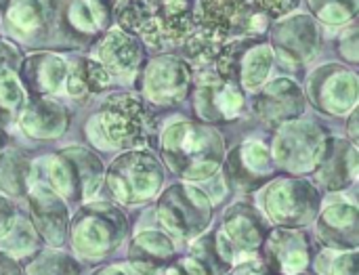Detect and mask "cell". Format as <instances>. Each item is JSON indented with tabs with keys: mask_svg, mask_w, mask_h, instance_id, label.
<instances>
[{
	"mask_svg": "<svg viewBox=\"0 0 359 275\" xmlns=\"http://www.w3.org/2000/svg\"><path fill=\"white\" fill-rule=\"evenodd\" d=\"M38 246H40V238H38L32 221L21 215H17L11 229L0 238V253L8 255L13 259L29 257L38 250Z\"/></svg>",
	"mask_w": 359,
	"mask_h": 275,
	"instance_id": "obj_31",
	"label": "cell"
},
{
	"mask_svg": "<svg viewBox=\"0 0 359 275\" xmlns=\"http://www.w3.org/2000/svg\"><path fill=\"white\" fill-rule=\"evenodd\" d=\"M263 208L280 227H303L316 219L320 194L305 179H271L263 192Z\"/></svg>",
	"mask_w": 359,
	"mask_h": 275,
	"instance_id": "obj_9",
	"label": "cell"
},
{
	"mask_svg": "<svg viewBox=\"0 0 359 275\" xmlns=\"http://www.w3.org/2000/svg\"><path fill=\"white\" fill-rule=\"evenodd\" d=\"M118 23L149 48L166 51L187 42L194 34L196 0H124L118 8Z\"/></svg>",
	"mask_w": 359,
	"mask_h": 275,
	"instance_id": "obj_2",
	"label": "cell"
},
{
	"mask_svg": "<svg viewBox=\"0 0 359 275\" xmlns=\"http://www.w3.org/2000/svg\"><path fill=\"white\" fill-rule=\"evenodd\" d=\"M21 271L23 275H80L82 267L74 257H69L65 253L36 250L34 255L27 257Z\"/></svg>",
	"mask_w": 359,
	"mask_h": 275,
	"instance_id": "obj_32",
	"label": "cell"
},
{
	"mask_svg": "<svg viewBox=\"0 0 359 275\" xmlns=\"http://www.w3.org/2000/svg\"><path fill=\"white\" fill-rule=\"evenodd\" d=\"M225 275H276L263 261L257 259H244L238 265L229 267V271Z\"/></svg>",
	"mask_w": 359,
	"mask_h": 275,
	"instance_id": "obj_38",
	"label": "cell"
},
{
	"mask_svg": "<svg viewBox=\"0 0 359 275\" xmlns=\"http://www.w3.org/2000/svg\"><path fill=\"white\" fill-rule=\"evenodd\" d=\"M29 221L40 238L48 246H61L67 236L69 210L67 204L48 185H29L27 189Z\"/></svg>",
	"mask_w": 359,
	"mask_h": 275,
	"instance_id": "obj_17",
	"label": "cell"
},
{
	"mask_svg": "<svg viewBox=\"0 0 359 275\" xmlns=\"http://www.w3.org/2000/svg\"><path fill=\"white\" fill-rule=\"evenodd\" d=\"M271 44L278 59L286 65H301L309 61L320 46V32L309 15L280 17L271 27Z\"/></svg>",
	"mask_w": 359,
	"mask_h": 275,
	"instance_id": "obj_14",
	"label": "cell"
},
{
	"mask_svg": "<svg viewBox=\"0 0 359 275\" xmlns=\"http://www.w3.org/2000/svg\"><path fill=\"white\" fill-rule=\"evenodd\" d=\"M297 6L299 0H198L187 51L198 61H210L223 44L263 34Z\"/></svg>",
	"mask_w": 359,
	"mask_h": 275,
	"instance_id": "obj_1",
	"label": "cell"
},
{
	"mask_svg": "<svg viewBox=\"0 0 359 275\" xmlns=\"http://www.w3.org/2000/svg\"><path fill=\"white\" fill-rule=\"evenodd\" d=\"M271 65V46L267 42H257L255 38H248L236 63V82L242 84L246 90H259L267 82Z\"/></svg>",
	"mask_w": 359,
	"mask_h": 275,
	"instance_id": "obj_27",
	"label": "cell"
},
{
	"mask_svg": "<svg viewBox=\"0 0 359 275\" xmlns=\"http://www.w3.org/2000/svg\"><path fill=\"white\" fill-rule=\"evenodd\" d=\"M109 11L107 0H69L63 11V21L78 36H95L107 25Z\"/></svg>",
	"mask_w": 359,
	"mask_h": 275,
	"instance_id": "obj_28",
	"label": "cell"
},
{
	"mask_svg": "<svg viewBox=\"0 0 359 275\" xmlns=\"http://www.w3.org/2000/svg\"><path fill=\"white\" fill-rule=\"evenodd\" d=\"M307 95L320 112L345 116L358 105V76L339 63L322 65L309 76Z\"/></svg>",
	"mask_w": 359,
	"mask_h": 275,
	"instance_id": "obj_12",
	"label": "cell"
},
{
	"mask_svg": "<svg viewBox=\"0 0 359 275\" xmlns=\"http://www.w3.org/2000/svg\"><path fill=\"white\" fill-rule=\"evenodd\" d=\"M347 130H349V137H351V141L355 143V141H358V112H355V109H353V114H351V118H349Z\"/></svg>",
	"mask_w": 359,
	"mask_h": 275,
	"instance_id": "obj_44",
	"label": "cell"
},
{
	"mask_svg": "<svg viewBox=\"0 0 359 275\" xmlns=\"http://www.w3.org/2000/svg\"><path fill=\"white\" fill-rule=\"evenodd\" d=\"M175 259V242L164 232L156 229L137 234L128 248V263L147 275H156L160 267H166Z\"/></svg>",
	"mask_w": 359,
	"mask_h": 275,
	"instance_id": "obj_26",
	"label": "cell"
},
{
	"mask_svg": "<svg viewBox=\"0 0 359 275\" xmlns=\"http://www.w3.org/2000/svg\"><path fill=\"white\" fill-rule=\"evenodd\" d=\"M269 225L261 210L250 204H233L223 217V232L215 236L221 257L233 265L236 257L240 261L250 259L265 242Z\"/></svg>",
	"mask_w": 359,
	"mask_h": 275,
	"instance_id": "obj_11",
	"label": "cell"
},
{
	"mask_svg": "<svg viewBox=\"0 0 359 275\" xmlns=\"http://www.w3.org/2000/svg\"><path fill=\"white\" fill-rule=\"evenodd\" d=\"M105 183L114 202L122 206H137L154 200L164 183L160 158L145 149H128L120 154L105 173Z\"/></svg>",
	"mask_w": 359,
	"mask_h": 275,
	"instance_id": "obj_4",
	"label": "cell"
},
{
	"mask_svg": "<svg viewBox=\"0 0 359 275\" xmlns=\"http://www.w3.org/2000/svg\"><path fill=\"white\" fill-rule=\"evenodd\" d=\"M2 145H4V139H2V135H0V149H2Z\"/></svg>",
	"mask_w": 359,
	"mask_h": 275,
	"instance_id": "obj_46",
	"label": "cell"
},
{
	"mask_svg": "<svg viewBox=\"0 0 359 275\" xmlns=\"http://www.w3.org/2000/svg\"><path fill=\"white\" fill-rule=\"evenodd\" d=\"M27 95L17 74L8 67H0V126H11L25 103Z\"/></svg>",
	"mask_w": 359,
	"mask_h": 275,
	"instance_id": "obj_33",
	"label": "cell"
},
{
	"mask_svg": "<svg viewBox=\"0 0 359 275\" xmlns=\"http://www.w3.org/2000/svg\"><path fill=\"white\" fill-rule=\"evenodd\" d=\"M328 139L330 137L318 124L290 120L280 124V130L273 139L271 158L276 166L288 173H311L318 166Z\"/></svg>",
	"mask_w": 359,
	"mask_h": 275,
	"instance_id": "obj_10",
	"label": "cell"
},
{
	"mask_svg": "<svg viewBox=\"0 0 359 275\" xmlns=\"http://www.w3.org/2000/svg\"><path fill=\"white\" fill-rule=\"evenodd\" d=\"M311 13L328 23V25H343L358 15V0H307Z\"/></svg>",
	"mask_w": 359,
	"mask_h": 275,
	"instance_id": "obj_34",
	"label": "cell"
},
{
	"mask_svg": "<svg viewBox=\"0 0 359 275\" xmlns=\"http://www.w3.org/2000/svg\"><path fill=\"white\" fill-rule=\"evenodd\" d=\"M17 120L21 130L32 139H57L67 130L69 112L50 97L34 95L25 99Z\"/></svg>",
	"mask_w": 359,
	"mask_h": 275,
	"instance_id": "obj_21",
	"label": "cell"
},
{
	"mask_svg": "<svg viewBox=\"0 0 359 275\" xmlns=\"http://www.w3.org/2000/svg\"><path fill=\"white\" fill-rule=\"evenodd\" d=\"M93 275H147L143 274L141 269H137L135 265L130 263H116V265H105V267H99Z\"/></svg>",
	"mask_w": 359,
	"mask_h": 275,
	"instance_id": "obj_42",
	"label": "cell"
},
{
	"mask_svg": "<svg viewBox=\"0 0 359 275\" xmlns=\"http://www.w3.org/2000/svg\"><path fill=\"white\" fill-rule=\"evenodd\" d=\"M0 275H23L21 265L17 263V259L0 253Z\"/></svg>",
	"mask_w": 359,
	"mask_h": 275,
	"instance_id": "obj_43",
	"label": "cell"
},
{
	"mask_svg": "<svg viewBox=\"0 0 359 275\" xmlns=\"http://www.w3.org/2000/svg\"><path fill=\"white\" fill-rule=\"evenodd\" d=\"M160 225L179 240L202 236L212 223V198L198 185L175 183L158 200Z\"/></svg>",
	"mask_w": 359,
	"mask_h": 275,
	"instance_id": "obj_7",
	"label": "cell"
},
{
	"mask_svg": "<svg viewBox=\"0 0 359 275\" xmlns=\"http://www.w3.org/2000/svg\"><path fill=\"white\" fill-rule=\"evenodd\" d=\"M162 156L175 175L185 181H206L225 162L221 133L208 122L181 120L162 135Z\"/></svg>",
	"mask_w": 359,
	"mask_h": 275,
	"instance_id": "obj_3",
	"label": "cell"
},
{
	"mask_svg": "<svg viewBox=\"0 0 359 275\" xmlns=\"http://www.w3.org/2000/svg\"><path fill=\"white\" fill-rule=\"evenodd\" d=\"M32 164L17 149H0V192L25 196L29 189Z\"/></svg>",
	"mask_w": 359,
	"mask_h": 275,
	"instance_id": "obj_30",
	"label": "cell"
},
{
	"mask_svg": "<svg viewBox=\"0 0 359 275\" xmlns=\"http://www.w3.org/2000/svg\"><path fill=\"white\" fill-rule=\"evenodd\" d=\"M276 162L271 152L259 141H246L238 145L225 164V179L229 185L242 192H255L267 185L276 177Z\"/></svg>",
	"mask_w": 359,
	"mask_h": 275,
	"instance_id": "obj_15",
	"label": "cell"
},
{
	"mask_svg": "<svg viewBox=\"0 0 359 275\" xmlns=\"http://www.w3.org/2000/svg\"><path fill=\"white\" fill-rule=\"evenodd\" d=\"M99 63L114 74H133L143 63L141 42L122 27L109 29L97 46Z\"/></svg>",
	"mask_w": 359,
	"mask_h": 275,
	"instance_id": "obj_25",
	"label": "cell"
},
{
	"mask_svg": "<svg viewBox=\"0 0 359 275\" xmlns=\"http://www.w3.org/2000/svg\"><path fill=\"white\" fill-rule=\"evenodd\" d=\"M48 187L63 202H88L103 183V162L86 147L69 145L44 160Z\"/></svg>",
	"mask_w": 359,
	"mask_h": 275,
	"instance_id": "obj_6",
	"label": "cell"
},
{
	"mask_svg": "<svg viewBox=\"0 0 359 275\" xmlns=\"http://www.w3.org/2000/svg\"><path fill=\"white\" fill-rule=\"evenodd\" d=\"M318 236L332 250H358V206L339 202L324 208L318 219Z\"/></svg>",
	"mask_w": 359,
	"mask_h": 275,
	"instance_id": "obj_24",
	"label": "cell"
},
{
	"mask_svg": "<svg viewBox=\"0 0 359 275\" xmlns=\"http://www.w3.org/2000/svg\"><path fill=\"white\" fill-rule=\"evenodd\" d=\"M97 124L111 147L139 149L147 145L149 109L145 101L133 93H116L107 97L99 107Z\"/></svg>",
	"mask_w": 359,
	"mask_h": 275,
	"instance_id": "obj_8",
	"label": "cell"
},
{
	"mask_svg": "<svg viewBox=\"0 0 359 275\" xmlns=\"http://www.w3.org/2000/svg\"><path fill=\"white\" fill-rule=\"evenodd\" d=\"M297 275H318V274H313V271H303V274H297Z\"/></svg>",
	"mask_w": 359,
	"mask_h": 275,
	"instance_id": "obj_45",
	"label": "cell"
},
{
	"mask_svg": "<svg viewBox=\"0 0 359 275\" xmlns=\"http://www.w3.org/2000/svg\"><path fill=\"white\" fill-rule=\"evenodd\" d=\"M65 90L74 99H86L93 93H101L109 86V72L97 61L88 57L76 59L72 67H67Z\"/></svg>",
	"mask_w": 359,
	"mask_h": 275,
	"instance_id": "obj_29",
	"label": "cell"
},
{
	"mask_svg": "<svg viewBox=\"0 0 359 275\" xmlns=\"http://www.w3.org/2000/svg\"><path fill=\"white\" fill-rule=\"evenodd\" d=\"M21 63V57L17 53V48L13 44H8L6 40H0V67H8V69H17Z\"/></svg>",
	"mask_w": 359,
	"mask_h": 275,
	"instance_id": "obj_41",
	"label": "cell"
},
{
	"mask_svg": "<svg viewBox=\"0 0 359 275\" xmlns=\"http://www.w3.org/2000/svg\"><path fill=\"white\" fill-rule=\"evenodd\" d=\"M164 275H208L204 271V267L191 259V257H177L172 263L166 265V274Z\"/></svg>",
	"mask_w": 359,
	"mask_h": 275,
	"instance_id": "obj_37",
	"label": "cell"
},
{
	"mask_svg": "<svg viewBox=\"0 0 359 275\" xmlns=\"http://www.w3.org/2000/svg\"><path fill=\"white\" fill-rule=\"evenodd\" d=\"M316 179L324 187L337 192L345 189L351 181L358 179V147L349 145L345 139H328V145L318 162Z\"/></svg>",
	"mask_w": 359,
	"mask_h": 275,
	"instance_id": "obj_23",
	"label": "cell"
},
{
	"mask_svg": "<svg viewBox=\"0 0 359 275\" xmlns=\"http://www.w3.org/2000/svg\"><path fill=\"white\" fill-rule=\"evenodd\" d=\"M261 88V95L255 101V114L261 120L269 124H284L297 120L305 112V95L294 80L276 78Z\"/></svg>",
	"mask_w": 359,
	"mask_h": 275,
	"instance_id": "obj_20",
	"label": "cell"
},
{
	"mask_svg": "<svg viewBox=\"0 0 359 275\" xmlns=\"http://www.w3.org/2000/svg\"><path fill=\"white\" fill-rule=\"evenodd\" d=\"M59 15V0H6L4 23L19 40L44 38Z\"/></svg>",
	"mask_w": 359,
	"mask_h": 275,
	"instance_id": "obj_19",
	"label": "cell"
},
{
	"mask_svg": "<svg viewBox=\"0 0 359 275\" xmlns=\"http://www.w3.org/2000/svg\"><path fill=\"white\" fill-rule=\"evenodd\" d=\"M194 69L191 65L175 55H162L149 61L143 74V95L156 105H177L191 88Z\"/></svg>",
	"mask_w": 359,
	"mask_h": 275,
	"instance_id": "obj_13",
	"label": "cell"
},
{
	"mask_svg": "<svg viewBox=\"0 0 359 275\" xmlns=\"http://www.w3.org/2000/svg\"><path fill=\"white\" fill-rule=\"evenodd\" d=\"M72 246L86 259H103L120 248L128 234L126 215L109 202L84 204L67 225Z\"/></svg>",
	"mask_w": 359,
	"mask_h": 275,
	"instance_id": "obj_5",
	"label": "cell"
},
{
	"mask_svg": "<svg viewBox=\"0 0 359 275\" xmlns=\"http://www.w3.org/2000/svg\"><path fill=\"white\" fill-rule=\"evenodd\" d=\"M341 55L351 61V63H358V29L351 27L343 38H341Z\"/></svg>",
	"mask_w": 359,
	"mask_h": 275,
	"instance_id": "obj_40",
	"label": "cell"
},
{
	"mask_svg": "<svg viewBox=\"0 0 359 275\" xmlns=\"http://www.w3.org/2000/svg\"><path fill=\"white\" fill-rule=\"evenodd\" d=\"M17 208H15V204L8 200V198H4L2 194H0V238L11 229V225H13V221L17 219Z\"/></svg>",
	"mask_w": 359,
	"mask_h": 275,
	"instance_id": "obj_39",
	"label": "cell"
},
{
	"mask_svg": "<svg viewBox=\"0 0 359 275\" xmlns=\"http://www.w3.org/2000/svg\"><path fill=\"white\" fill-rule=\"evenodd\" d=\"M191 259H196L204 271L208 275H225L229 271V263L221 257L219 248H217V242H215V236H198L194 246H191Z\"/></svg>",
	"mask_w": 359,
	"mask_h": 275,
	"instance_id": "obj_35",
	"label": "cell"
},
{
	"mask_svg": "<svg viewBox=\"0 0 359 275\" xmlns=\"http://www.w3.org/2000/svg\"><path fill=\"white\" fill-rule=\"evenodd\" d=\"M326 275H359V255L358 250L343 253L334 257L328 263V269L324 271Z\"/></svg>",
	"mask_w": 359,
	"mask_h": 275,
	"instance_id": "obj_36",
	"label": "cell"
},
{
	"mask_svg": "<svg viewBox=\"0 0 359 275\" xmlns=\"http://www.w3.org/2000/svg\"><path fill=\"white\" fill-rule=\"evenodd\" d=\"M21 86L38 97H50L59 93L67 78V63L55 53H36L19 63Z\"/></svg>",
	"mask_w": 359,
	"mask_h": 275,
	"instance_id": "obj_22",
	"label": "cell"
},
{
	"mask_svg": "<svg viewBox=\"0 0 359 275\" xmlns=\"http://www.w3.org/2000/svg\"><path fill=\"white\" fill-rule=\"evenodd\" d=\"M265 265L276 275H297L307 271L311 263V242L297 227H280L267 234L263 242Z\"/></svg>",
	"mask_w": 359,
	"mask_h": 275,
	"instance_id": "obj_16",
	"label": "cell"
},
{
	"mask_svg": "<svg viewBox=\"0 0 359 275\" xmlns=\"http://www.w3.org/2000/svg\"><path fill=\"white\" fill-rule=\"evenodd\" d=\"M244 109V93L240 84L219 76L204 78L196 88V112L208 124L231 122Z\"/></svg>",
	"mask_w": 359,
	"mask_h": 275,
	"instance_id": "obj_18",
	"label": "cell"
}]
</instances>
